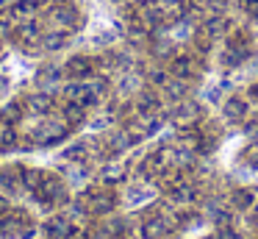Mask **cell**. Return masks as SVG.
Segmentation results:
<instances>
[{
  "instance_id": "6da1fadb",
  "label": "cell",
  "mask_w": 258,
  "mask_h": 239,
  "mask_svg": "<svg viewBox=\"0 0 258 239\" xmlns=\"http://www.w3.org/2000/svg\"><path fill=\"white\" fill-rule=\"evenodd\" d=\"M172 117H175V125L178 128H186V125L195 128L197 117H200V109H197V103H191V100H180Z\"/></svg>"
},
{
  "instance_id": "7a4b0ae2",
  "label": "cell",
  "mask_w": 258,
  "mask_h": 239,
  "mask_svg": "<svg viewBox=\"0 0 258 239\" xmlns=\"http://www.w3.org/2000/svg\"><path fill=\"white\" fill-rule=\"evenodd\" d=\"M247 111H250V106H247V100L239 98V94L228 98V100H225V106H222L225 120H230V122H241V120L247 117Z\"/></svg>"
},
{
  "instance_id": "3957f363",
  "label": "cell",
  "mask_w": 258,
  "mask_h": 239,
  "mask_svg": "<svg viewBox=\"0 0 258 239\" xmlns=\"http://www.w3.org/2000/svg\"><path fill=\"white\" fill-rule=\"evenodd\" d=\"M169 231V222L164 220V214H156L150 220H145L142 225V239H164Z\"/></svg>"
},
{
  "instance_id": "277c9868",
  "label": "cell",
  "mask_w": 258,
  "mask_h": 239,
  "mask_svg": "<svg viewBox=\"0 0 258 239\" xmlns=\"http://www.w3.org/2000/svg\"><path fill=\"white\" fill-rule=\"evenodd\" d=\"M230 206H233L236 211H247L255 206V192L247 186H236L233 192H230Z\"/></svg>"
},
{
  "instance_id": "5b68a950",
  "label": "cell",
  "mask_w": 258,
  "mask_h": 239,
  "mask_svg": "<svg viewBox=\"0 0 258 239\" xmlns=\"http://www.w3.org/2000/svg\"><path fill=\"white\" fill-rule=\"evenodd\" d=\"M203 28L208 31V36H211V39H219V36H228L230 20H228V17H222V14H211V17H208V22H206Z\"/></svg>"
},
{
  "instance_id": "8992f818",
  "label": "cell",
  "mask_w": 258,
  "mask_h": 239,
  "mask_svg": "<svg viewBox=\"0 0 258 239\" xmlns=\"http://www.w3.org/2000/svg\"><path fill=\"white\" fill-rule=\"evenodd\" d=\"M169 72H172L175 78H189L191 72H195V59H191V56H186V53L175 56L172 64H169Z\"/></svg>"
},
{
  "instance_id": "52a82bcc",
  "label": "cell",
  "mask_w": 258,
  "mask_h": 239,
  "mask_svg": "<svg viewBox=\"0 0 258 239\" xmlns=\"http://www.w3.org/2000/svg\"><path fill=\"white\" fill-rule=\"evenodd\" d=\"M208 217H211V222H214L217 228L233 225V211H230V209H225V206H219V203H214L211 209H208Z\"/></svg>"
},
{
  "instance_id": "ba28073f",
  "label": "cell",
  "mask_w": 258,
  "mask_h": 239,
  "mask_svg": "<svg viewBox=\"0 0 258 239\" xmlns=\"http://www.w3.org/2000/svg\"><path fill=\"white\" fill-rule=\"evenodd\" d=\"M186 92H189L186 78H172V81L164 83V94H167V100H183Z\"/></svg>"
},
{
  "instance_id": "9c48e42d",
  "label": "cell",
  "mask_w": 258,
  "mask_h": 239,
  "mask_svg": "<svg viewBox=\"0 0 258 239\" xmlns=\"http://www.w3.org/2000/svg\"><path fill=\"white\" fill-rule=\"evenodd\" d=\"M169 195H172V200H180V203H191V200H197V186L195 183H178V186L169 189Z\"/></svg>"
},
{
  "instance_id": "30bf717a",
  "label": "cell",
  "mask_w": 258,
  "mask_h": 239,
  "mask_svg": "<svg viewBox=\"0 0 258 239\" xmlns=\"http://www.w3.org/2000/svg\"><path fill=\"white\" fill-rule=\"evenodd\" d=\"M67 72H70L73 78H78V81H81V78H89V72H92V61H89V59H84V56H78V59H73V61L67 64Z\"/></svg>"
},
{
  "instance_id": "8fae6325",
  "label": "cell",
  "mask_w": 258,
  "mask_h": 239,
  "mask_svg": "<svg viewBox=\"0 0 258 239\" xmlns=\"http://www.w3.org/2000/svg\"><path fill=\"white\" fill-rule=\"evenodd\" d=\"M158 106H161V100L153 92H142L139 100H136V109H139L142 114H153V111H158Z\"/></svg>"
},
{
  "instance_id": "7c38bea8",
  "label": "cell",
  "mask_w": 258,
  "mask_h": 239,
  "mask_svg": "<svg viewBox=\"0 0 258 239\" xmlns=\"http://www.w3.org/2000/svg\"><path fill=\"white\" fill-rule=\"evenodd\" d=\"M84 117H86V109L81 103H73V100H70V103L64 106V120H67V122L78 125V122H84Z\"/></svg>"
},
{
  "instance_id": "4fadbf2b",
  "label": "cell",
  "mask_w": 258,
  "mask_h": 239,
  "mask_svg": "<svg viewBox=\"0 0 258 239\" xmlns=\"http://www.w3.org/2000/svg\"><path fill=\"white\" fill-rule=\"evenodd\" d=\"M100 178H103L106 183H119V181L125 178V170H122L119 164H108L106 170L100 172Z\"/></svg>"
},
{
  "instance_id": "5bb4252c",
  "label": "cell",
  "mask_w": 258,
  "mask_h": 239,
  "mask_svg": "<svg viewBox=\"0 0 258 239\" xmlns=\"http://www.w3.org/2000/svg\"><path fill=\"white\" fill-rule=\"evenodd\" d=\"M17 142V133H14L12 125H0V145L3 148H12V145Z\"/></svg>"
},
{
  "instance_id": "9a60e30c",
  "label": "cell",
  "mask_w": 258,
  "mask_h": 239,
  "mask_svg": "<svg viewBox=\"0 0 258 239\" xmlns=\"http://www.w3.org/2000/svg\"><path fill=\"white\" fill-rule=\"evenodd\" d=\"M31 103H34V111H47L50 109V98H47V94H36Z\"/></svg>"
},
{
  "instance_id": "2e32d148",
  "label": "cell",
  "mask_w": 258,
  "mask_h": 239,
  "mask_svg": "<svg viewBox=\"0 0 258 239\" xmlns=\"http://www.w3.org/2000/svg\"><path fill=\"white\" fill-rule=\"evenodd\" d=\"M217 239H239V231L233 225H225V228H217Z\"/></svg>"
},
{
  "instance_id": "e0dca14e",
  "label": "cell",
  "mask_w": 258,
  "mask_h": 239,
  "mask_svg": "<svg viewBox=\"0 0 258 239\" xmlns=\"http://www.w3.org/2000/svg\"><path fill=\"white\" fill-rule=\"evenodd\" d=\"M150 81L156 83V86H164V83L169 81V75H167L164 70H156V72H150Z\"/></svg>"
},
{
  "instance_id": "ac0fdd59",
  "label": "cell",
  "mask_w": 258,
  "mask_h": 239,
  "mask_svg": "<svg viewBox=\"0 0 258 239\" xmlns=\"http://www.w3.org/2000/svg\"><path fill=\"white\" fill-rule=\"evenodd\" d=\"M244 9H247V14L258 17V0H244Z\"/></svg>"
},
{
  "instance_id": "d6986e66",
  "label": "cell",
  "mask_w": 258,
  "mask_h": 239,
  "mask_svg": "<svg viewBox=\"0 0 258 239\" xmlns=\"http://www.w3.org/2000/svg\"><path fill=\"white\" fill-rule=\"evenodd\" d=\"M247 161H250L252 167H258V145H255V148L247 150Z\"/></svg>"
},
{
  "instance_id": "ffe728a7",
  "label": "cell",
  "mask_w": 258,
  "mask_h": 239,
  "mask_svg": "<svg viewBox=\"0 0 258 239\" xmlns=\"http://www.w3.org/2000/svg\"><path fill=\"white\" fill-rule=\"evenodd\" d=\"M250 136H258V122H247V128H244Z\"/></svg>"
},
{
  "instance_id": "44dd1931",
  "label": "cell",
  "mask_w": 258,
  "mask_h": 239,
  "mask_svg": "<svg viewBox=\"0 0 258 239\" xmlns=\"http://www.w3.org/2000/svg\"><path fill=\"white\" fill-rule=\"evenodd\" d=\"M247 94H250V98H252V100H255V103H258V81H255V83H252V86H250V92H247Z\"/></svg>"
}]
</instances>
